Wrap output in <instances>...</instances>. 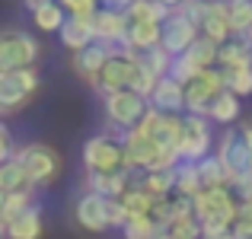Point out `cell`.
Here are the masks:
<instances>
[{"mask_svg":"<svg viewBox=\"0 0 252 239\" xmlns=\"http://www.w3.org/2000/svg\"><path fill=\"white\" fill-rule=\"evenodd\" d=\"M240 214V198L230 185L223 188H204L195 195V217L204 227L208 239H233V220Z\"/></svg>","mask_w":252,"mask_h":239,"instance_id":"cell-1","label":"cell"},{"mask_svg":"<svg viewBox=\"0 0 252 239\" xmlns=\"http://www.w3.org/2000/svg\"><path fill=\"white\" fill-rule=\"evenodd\" d=\"M217 159L223 163L227 169V179H230V188L233 195L240 198V204L252 201V147L249 141L243 137L240 128H227L217 141Z\"/></svg>","mask_w":252,"mask_h":239,"instance_id":"cell-2","label":"cell"},{"mask_svg":"<svg viewBox=\"0 0 252 239\" xmlns=\"http://www.w3.org/2000/svg\"><path fill=\"white\" fill-rule=\"evenodd\" d=\"M102 109H105L109 134L125 137V134H131L134 128H141V121L147 118V112H150V99L141 96V92H134V90H122V92L105 96Z\"/></svg>","mask_w":252,"mask_h":239,"instance_id":"cell-3","label":"cell"},{"mask_svg":"<svg viewBox=\"0 0 252 239\" xmlns=\"http://www.w3.org/2000/svg\"><path fill=\"white\" fill-rule=\"evenodd\" d=\"M141 131L147 137H154V144L163 150V156H166L172 166L182 163V134H185L182 115H163V112L150 109L147 118L141 121Z\"/></svg>","mask_w":252,"mask_h":239,"instance_id":"cell-4","label":"cell"},{"mask_svg":"<svg viewBox=\"0 0 252 239\" xmlns=\"http://www.w3.org/2000/svg\"><path fill=\"white\" fill-rule=\"evenodd\" d=\"M83 169L86 172H122L128 169L125 156V137L115 134H96L83 144Z\"/></svg>","mask_w":252,"mask_h":239,"instance_id":"cell-5","label":"cell"},{"mask_svg":"<svg viewBox=\"0 0 252 239\" xmlns=\"http://www.w3.org/2000/svg\"><path fill=\"white\" fill-rule=\"evenodd\" d=\"M16 159L26 166V172H29L35 188L55 185L58 176H61V169H64V159L51 144H26V147L16 150Z\"/></svg>","mask_w":252,"mask_h":239,"instance_id":"cell-6","label":"cell"},{"mask_svg":"<svg viewBox=\"0 0 252 239\" xmlns=\"http://www.w3.org/2000/svg\"><path fill=\"white\" fill-rule=\"evenodd\" d=\"M38 55H42V48L26 29H6L0 35V74L35 67Z\"/></svg>","mask_w":252,"mask_h":239,"instance_id":"cell-7","label":"cell"},{"mask_svg":"<svg viewBox=\"0 0 252 239\" xmlns=\"http://www.w3.org/2000/svg\"><path fill=\"white\" fill-rule=\"evenodd\" d=\"M134 77H137V51L118 48L115 55L105 61V67H102V74L96 77L93 90L105 99V96H112V92L134 90Z\"/></svg>","mask_w":252,"mask_h":239,"instance_id":"cell-8","label":"cell"},{"mask_svg":"<svg viewBox=\"0 0 252 239\" xmlns=\"http://www.w3.org/2000/svg\"><path fill=\"white\" fill-rule=\"evenodd\" d=\"M227 90L223 83V70L220 67H211L204 74H198L191 83H185V115H204L208 118L211 105L220 92Z\"/></svg>","mask_w":252,"mask_h":239,"instance_id":"cell-9","label":"cell"},{"mask_svg":"<svg viewBox=\"0 0 252 239\" xmlns=\"http://www.w3.org/2000/svg\"><path fill=\"white\" fill-rule=\"evenodd\" d=\"M38 83H42V80H38L35 67L0 74V112H6V115L19 112L38 92Z\"/></svg>","mask_w":252,"mask_h":239,"instance_id":"cell-10","label":"cell"},{"mask_svg":"<svg viewBox=\"0 0 252 239\" xmlns=\"http://www.w3.org/2000/svg\"><path fill=\"white\" fill-rule=\"evenodd\" d=\"M198 38H201L198 26L191 23L182 10H172L169 16H166V23H163V42H160V48L166 51V55L179 58V55H185Z\"/></svg>","mask_w":252,"mask_h":239,"instance_id":"cell-11","label":"cell"},{"mask_svg":"<svg viewBox=\"0 0 252 239\" xmlns=\"http://www.w3.org/2000/svg\"><path fill=\"white\" fill-rule=\"evenodd\" d=\"M185 134H182V159L185 163H201L211 156L214 147V134H211V118L204 115H182Z\"/></svg>","mask_w":252,"mask_h":239,"instance_id":"cell-12","label":"cell"},{"mask_svg":"<svg viewBox=\"0 0 252 239\" xmlns=\"http://www.w3.org/2000/svg\"><path fill=\"white\" fill-rule=\"evenodd\" d=\"M74 217H77V227H83L86 233H105V230H112V223H109V198L96 195V191H83V195L77 198Z\"/></svg>","mask_w":252,"mask_h":239,"instance_id":"cell-13","label":"cell"},{"mask_svg":"<svg viewBox=\"0 0 252 239\" xmlns=\"http://www.w3.org/2000/svg\"><path fill=\"white\" fill-rule=\"evenodd\" d=\"M198 29H201L204 38H211V42H217V45L230 42V38H233V26H230L227 0H204Z\"/></svg>","mask_w":252,"mask_h":239,"instance_id":"cell-14","label":"cell"},{"mask_svg":"<svg viewBox=\"0 0 252 239\" xmlns=\"http://www.w3.org/2000/svg\"><path fill=\"white\" fill-rule=\"evenodd\" d=\"M118 48H112V45H105V42H93L90 48H83V51H77L74 58H70V67H74V74L86 80V83H96V77L102 74V67H105V61H109L112 55H115Z\"/></svg>","mask_w":252,"mask_h":239,"instance_id":"cell-15","label":"cell"},{"mask_svg":"<svg viewBox=\"0 0 252 239\" xmlns=\"http://www.w3.org/2000/svg\"><path fill=\"white\" fill-rule=\"evenodd\" d=\"M93 26H96V42H105L112 48H125V38H128V13H118V10H99L93 16Z\"/></svg>","mask_w":252,"mask_h":239,"instance_id":"cell-16","label":"cell"},{"mask_svg":"<svg viewBox=\"0 0 252 239\" xmlns=\"http://www.w3.org/2000/svg\"><path fill=\"white\" fill-rule=\"evenodd\" d=\"M150 109L163 115H185V86L172 77H163L150 92Z\"/></svg>","mask_w":252,"mask_h":239,"instance_id":"cell-17","label":"cell"},{"mask_svg":"<svg viewBox=\"0 0 252 239\" xmlns=\"http://www.w3.org/2000/svg\"><path fill=\"white\" fill-rule=\"evenodd\" d=\"M163 42V23H134L128 26V38H125V48L137 51V55H147V51L160 48Z\"/></svg>","mask_w":252,"mask_h":239,"instance_id":"cell-18","label":"cell"},{"mask_svg":"<svg viewBox=\"0 0 252 239\" xmlns=\"http://www.w3.org/2000/svg\"><path fill=\"white\" fill-rule=\"evenodd\" d=\"M61 35V45L67 51H83L90 48L93 42H96V26H93V19H80V16H67V23H64V29L58 32Z\"/></svg>","mask_w":252,"mask_h":239,"instance_id":"cell-19","label":"cell"},{"mask_svg":"<svg viewBox=\"0 0 252 239\" xmlns=\"http://www.w3.org/2000/svg\"><path fill=\"white\" fill-rule=\"evenodd\" d=\"M42 208L38 204H32L29 210H23V214L16 217V220H10V223H3V236L6 239H38L42 236Z\"/></svg>","mask_w":252,"mask_h":239,"instance_id":"cell-20","label":"cell"},{"mask_svg":"<svg viewBox=\"0 0 252 239\" xmlns=\"http://www.w3.org/2000/svg\"><path fill=\"white\" fill-rule=\"evenodd\" d=\"M16 191H35V185H32L26 166L13 156L0 166V195H16Z\"/></svg>","mask_w":252,"mask_h":239,"instance_id":"cell-21","label":"cell"},{"mask_svg":"<svg viewBox=\"0 0 252 239\" xmlns=\"http://www.w3.org/2000/svg\"><path fill=\"white\" fill-rule=\"evenodd\" d=\"M252 64V42L249 35H233L230 42L220 45L217 67H249Z\"/></svg>","mask_w":252,"mask_h":239,"instance_id":"cell-22","label":"cell"},{"mask_svg":"<svg viewBox=\"0 0 252 239\" xmlns=\"http://www.w3.org/2000/svg\"><path fill=\"white\" fill-rule=\"evenodd\" d=\"M29 10H32L35 29H42V32H61L64 23H67V10H64L58 0H45V3L29 6Z\"/></svg>","mask_w":252,"mask_h":239,"instance_id":"cell-23","label":"cell"},{"mask_svg":"<svg viewBox=\"0 0 252 239\" xmlns=\"http://www.w3.org/2000/svg\"><path fill=\"white\" fill-rule=\"evenodd\" d=\"M157 201H160V198H154V195H150V191L141 185V172H137L134 185H131V188L122 195V204L128 208L131 217H150V210L157 208Z\"/></svg>","mask_w":252,"mask_h":239,"instance_id":"cell-24","label":"cell"},{"mask_svg":"<svg viewBox=\"0 0 252 239\" xmlns=\"http://www.w3.org/2000/svg\"><path fill=\"white\" fill-rule=\"evenodd\" d=\"M176 166H179V163H176ZM176 166L144 172V176H141V185H144V188H147L154 198H169V195H176Z\"/></svg>","mask_w":252,"mask_h":239,"instance_id":"cell-25","label":"cell"},{"mask_svg":"<svg viewBox=\"0 0 252 239\" xmlns=\"http://www.w3.org/2000/svg\"><path fill=\"white\" fill-rule=\"evenodd\" d=\"M240 112H243L240 96H236V92H230V90H223L220 96L214 99V105H211L208 118H211V121H217V124H227V128H230V124L240 118Z\"/></svg>","mask_w":252,"mask_h":239,"instance_id":"cell-26","label":"cell"},{"mask_svg":"<svg viewBox=\"0 0 252 239\" xmlns=\"http://www.w3.org/2000/svg\"><path fill=\"white\" fill-rule=\"evenodd\" d=\"M198 191H204L201 185V172H198V163H179L176 166V195H185V198H195Z\"/></svg>","mask_w":252,"mask_h":239,"instance_id":"cell-27","label":"cell"},{"mask_svg":"<svg viewBox=\"0 0 252 239\" xmlns=\"http://www.w3.org/2000/svg\"><path fill=\"white\" fill-rule=\"evenodd\" d=\"M32 195L35 191H16V195H0V227L3 223H10V220H16L23 210H29L32 204Z\"/></svg>","mask_w":252,"mask_h":239,"instance_id":"cell-28","label":"cell"},{"mask_svg":"<svg viewBox=\"0 0 252 239\" xmlns=\"http://www.w3.org/2000/svg\"><path fill=\"white\" fill-rule=\"evenodd\" d=\"M169 6L157 3V0H134V6L128 10V19H134V23H166L169 16Z\"/></svg>","mask_w":252,"mask_h":239,"instance_id":"cell-29","label":"cell"},{"mask_svg":"<svg viewBox=\"0 0 252 239\" xmlns=\"http://www.w3.org/2000/svg\"><path fill=\"white\" fill-rule=\"evenodd\" d=\"M198 172H201V185L204 188H223V185H230L227 169H223V163L217 159V153L204 156L201 163H198Z\"/></svg>","mask_w":252,"mask_h":239,"instance_id":"cell-30","label":"cell"},{"mask_svg":"<svg viewBox=\"0 0 252 239\" xmlns=\"http://www.w3.org/2000/svg\"><path fill=\"white\" fill-rule=\"evenodd\" d=\"M227 13H230L233 35H249L252 32V0H227Z\"/></svg>","mask_w":252,"mask_h":239,"instance_id":"cell-31","label":"cell"},{"mask_svg":"<svg viewBox=\"0 0 252 239\" xmlns=\"http://www.w3.org/2000/svg\"><path fill=\"white\" fill-rule=\"evenodd\" d=\"M223 70V83H227L230 92H236V96H249L252 92V64L249 67H220Z\"/></svg>","mask_w":252,"mask_h":239,"instance_id":"cell-32","label":"cell"},{"mask_svg":"<svg viewBox=\"0 0 252 239\" xmlns=\"http://www.w3.org/2000/svg\"><path fill=\"white\" fill-rule=\"evenodd\" d=\"M125 239H157V223L150 217H128V223L122 227Z\"/></svg>","mask_w":252,"mask_h":239,"instance_id":"cell-33","label":"cell"},{"mask_svg":"<svg viewBox=\"0 0 252 239\" xmlns=\"http://www.w3.org/2000/svg\"><path fill=\"white\" fill-rule=\"evenodd\" d=\"M67 10V16H80V19H93L102 10V0H58Z\"/></svg>","mask_w":252,"mask_h":239,"instance_id":"cell-34","label":"cell"},{"mask_svg":"<svg viewBox=\"0 0 252 239\" xmlns=\"http://www.w3.org/2000/svg\"><path fill=\"white\" fill-rule=\"evenodd\" d=\"M230 233H233V239H252V201L240 204V214H236Z\"/></svg>","mask_w":252,"mask_h":239,"instance_id":"cell-35","label":"cell"},{"mask_svg":"<svg viewBox=\"0 0 252 239\" xmlns=\"http://www.w3.org/2000/svg\"><path fill=\"white\" fill-rule=\"evenodd\" d=\"M105 10H118V13H128L134 6V0H102Z\"/></svg>","mask_w":252,"mask_h":239,"instance_id":"cell-36","label":"cell"},{"mask_svg":"<svg viewBox=\"0 0 252 239\" xmlns=\"http://www.w3.org/2000/svg\"><path fill=\"white\" fill-rule=\"evenodd\" d=\"M243 137H246V141H249V147H252V118H246V121H243Z\"/></svg>","mask_w":252,"mask_h":239,"instance_id":"cell-37","label":"cell"},{"mask_svg":"<svg viewBox=\"0 0 252 239\" xmlns=\"http://www.w3.org/2000/svg\"><path fill=\"white\" fill-rule=\"evenodd\" d=\"M157 3H163V6H169V10H179V6L185 3V0H157Z\"/></svg>","mask_w":252,"mask_h":239,"instance_id":"cell-38","label":"cell"},{"mask_svg":"<svg viewBox=\"0 0 252 239\" xmlns=\"http://www.w3.org/2000/svg\"><path fill=\"white\" fill-rule=\"evenodd\" d=\"M26 3H29V6H38V3H45V0H26Z\"/></svg>","mask_w":252,"mask_h":239,"instance_id":"cell-39","label":"cell"},{"mask_svg":"<svg viewBox=\"0 0 252 239\" xmlns=\"http://www.w3.org/2000/svg\"><path fill=\"white\" fill-rule=\"evenodd\" d=\"M249 42H252V32H249Z\"/></svg>","mask_w":252,"mask_h":239,"instance_id":"cell-40","label":"cell"}]
</instances>
